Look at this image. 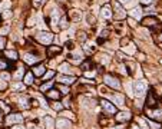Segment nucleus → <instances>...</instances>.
<instances>
[{
	"mask_svg": "<svg viewBox=\"0 0 162 129\" xmlns=\"http://www.w3.org/2000/svg\"><path fill=\"white\" fill-rule=\"evenodd\" d=\"M79 40H81V42L86 40V36H85V33H79Z\"/></svg>",
	"mask_w": 162,
	"mask_h": 129,
	"instance_id": "obj_49",
	"label": "nucleus"
},
{
	"mask_svg": "<svg viewBox=\"0 0 162 129\" xmlns=\"http://www.w3.org/2000/svg\"><path fill=\"white\" fill-rule=\"evenodd\" d=\"M23 121V116L20 113H10L7 116V123H20Z\"/></svg>",
	"mask_w": 162,
	"mask_h": 129,
	"instance_id": "obj_8",
	"label": "nucleus"
},
{
	"mask_svg": "<svg viewBox=\"0 0 162 129\" xmlns=\"http://www.w3.org/2000/svg\"><path fill=\"white\" fill-rule=\"evenodd\" d=\"M100 57H102V62H103V63H108V62H109V57L106 56V55L105 56H100Z\"/></svg>",
	"mask_w": 162,
	"mask_h": 129,
	"instance_id": "obj_52",
	"label": "nucleus"
},
{
	"mask_svg": "<svg viewBox=\"0 0 162 129\" xmlns=\"http://www.w3.org/2000/svg\"><path fill=\"white\" fill-rule=\"evenodd\" d=\"M23 83L24 85H32L33 83V73H26V75H24Z\"/></svg>",
	"mask_w": 162,
	"mask_h": 129,
	"instance_id": "obj_25",
	"label": "nucleus"
},
{
	"mask_svg": "<svg viewBox=\"0 0 162 129\" xmlns=\"http://www.w3.org/2000/svg\"><path fill=\"white\" fill-rule=\"evenodd\" d=\"M103 81H105V83L108 85V86H111V88H114V89H119V88H121L119 81H118L116 78H114V76H111V75H105Z\"/></svg>",
	"mask_w": 162,
	"mask_h": 129,
	"instance_id": "obj_3",
	"label": "nucleus"
},
{
	"mask_svg": "<svg viewBox=\"0 0 162 129\" xmlns=\"http://www.w3.org/2000/svg\"><path fill=\"white\" fill-rule=\"evenodd\" d=\"M3 69H7V63H6L4 60L0 59V70H3Z\"/></svg>",
	"mask_w": 162,
	"mask_h": 129,
	"instance_id": "obj_39",
	"label": "nucleus"
},
{
	"mask_svg": "<svg viewBox=\"0 0 162 129\" xmlns=\"http://www.w3.org/2000/svg\"><path fill=\"white\" fill-rule=\"evenodd\" d=\"M145 113L152 119V121H162V108H156V109H154V108H145Z\"/></svg>",
	"mask_w": 162,
	"mask_h": 129,
	"instance_id": "obj_2",
	"label": "nucleus"
},
{
	"mask_svg": "<svg viewBox=\"0 0 162 129\" xmlns=\"http://www.w3.org/2000/svg\"><path fill=\"white\" fill-rule=\"evenodd\" d=\"M100 16L103 17V19H109V17L112 16V10L109 6H103V7L100 9Z\"/></svg>",
	"mask_w": 162,
	"mask_h": 129,
	"instance_id": "obj_17",
	"label": "nucleus"
},
{
	"mask_svg": "<svg viewBox=\"0 0 162 129\" xmlns=\"http://www.w3.org/2000/svg\"><path fill=\"white\" fill-rule=\"evenodd\" d=\"M43 1H45V0H33V6L36 9H39L42 4H43Z\"/></svg>",
	"mask_w": 162,
	"mask_h": 129,
	"instance_id": "obj_32",
	"label": "nucleus"
},
{
	"mask_svg": "<svg viewBox=\"0 0 162 129\" xmlns=\"http://www.w3.org/2000/svg\"><path fill=\"white\" fill-rule=\"evenodd\" d=\"M37 37H39V42L43 43V45H49V43H52L53 40V33L50 32H42L37 34Z\"/></svg>",
	"mask_w": 162,
	"mask_h": 129,
	"instance_id": "obj_4",
	"label": "nucleus"
},
{
	"mask_svg": "<svg viewBox=\"0 0 162 129\" xmlns=\"http://www.w3.org/2000/svg\"><path fill=\"white\" fill-rule=\"evenodd\" d=\"M37 19H39V27H40V29H45V27H46V26H45V24H43V20H42L40 15H39V16H37Z\"/></svg>",
	"mask_w": 162,
	"mask_h": 129,
	"instance_id": "obj_45",
	"label": "nucleus"
},
{
	"mask_svg": "<svg viewBox=\"0 0 162 129\" xmlns=\"http://www.w3.org/2000/svg\"><path fill=\"white\" fill-rule=\"evenodd\" d=\"M6 88H7V82L3 81V79H0V90H4Z\"/></svg>",
	"mask_w": 162,
	"mask_h": 129,
	"instance_id": "obj_35",
	"label": "nucleus"
},
{
	"mask_svg": "<svg viewBox=\"0 0 162 129\" xmlns=\"http://www.w3.org/2000/svg\"><path fill=\"white\" fill-rule=\"evenodd\" d=\"M52 86H53V82L50 81V82H48V83H45V85H42L40 90L42 92H46V90H49V89H52Z\"/></svg>",
	"mask_w": 162,
	"mask_h": 129,
	"instance_id": "obj_29",
	"label": "nucleus"
},
{
	"mask_svg": "<svg viewBox=\"0 0 162 129\" xmlns=\"http://www.w3.org/2000/svg\"><path fill=\"white\" fill-rule=\"evenodd\" d=\"M4 45H6V40H4V37H1V36H0V49L4 48Z\"/></svg>",
	"mask_w": 162,
	"mask_h": 129,
	"instance_id": "obj_46",
	"label": "nucleus"
},
{
	"mask_svg": "<svg viewBox=\"0 0 162 129\" xmlns=\"http://www.w3.org/2000/svg\"><path fill=\"white\" fill-rule=\"evenodd\" d=\"M24 89V83H15L13 85V90H23Z\"/></svg>",
	"mask_w": 162,
	"mask_h": 129,
	"instance_id": "obj_31",
	"label": "nucleus"
},
{
	"mask_svg": "<svg viewBox=\"0 0 162 129\" xmlns=\"http://www.w3.org/2000/svg\"><path fill=\"white\" fill-rule=\"evenodd\" d=\"M125 52H126V53H133V52H135V46H133V45H129V48H125Z\"/></svg>",
	"mask_w": 162,
	"mask_h": 129,
	"instance_id": "obj_37",
	"label": "nucleus"
},
{
	"mask_svg": "<svg viewBox=\"0 0 162 129\" xmlns=\"http://www.w3.org/2000/svg\"><path fill=\"white\" fill-rule=\"evenodd\" d=\"M130 119V112L129 111H123V112L116 113V122L123 123V122H128Z\"/></svg>",
	"mask_w": 162,
	"mask_h": 129,
	"instance_id": "obj_7",
	"label": "nucleus"
},
{
	"mask_svg": "<svg viewBox=\"0 0 162 129\" xmlns=\"http://www.w3.org/2000/svg\"><path fill=\"white\" fill-rule=\"evenodd\" d=\"M75 81H76V79H75L73 76H66V75L57 76V82H59V83H63V85H72Z\"/></svg>",
	"mask_w": 162,
	"mask_h": 129,
	"instance_id": "obj_9",
	"label": "nucleus"
},
{
	"mask_svg": "<svg viewBox=\"0 0 162 129\" xmlns=\"http://www.w3.org/2000/svg\"><path fill=\"white\" fill-rule=\"evenodd\" d=\"M59 89H60V92H62L63 95H67V88H65V86H59Z\"/></svg>",
	"mask_w": 162,
	"mask_h": 129,
	"instance_id": "obj_47",
	"label": "nucleus"
},
{
	"mask_svg": "<svg viewBox=\"0 0 162 129\" xmlns=\"http://www.w3.org/2000/svg\"><path fill=\"white\" fill-rule=\"evenodd\" d=\"M66 48L69 49V50H73L75 49V43L73 42H66Z\"/></svg>",
	"mask_w": 162,
	"mask_h": 129,
	"instance_id": "obj_40",
	"label": "nucleus"
},
{
	"mask_svg": "<svg viewBox=\"0 0 162 129\" xmlns=\"http://www.w3.org/2000/svg\"><path fill=\"white\" fill-rule=\"evenodd\" d=\"M37 59H39V57H36L34 55H30V53H24V55H23V60L27 64L36 63V62H37Z\"/></svg>",
	"mask_w": 162,
	"mask_h": 129,
	"instance_id": "obj_14",
	"label": "nucleus"
},
{
	"mask_svg": "<svg viewBox=\"0 0 162 129\" xmlns=\"http://www.w3.org/2000/svg\"><path fill=\"white\" fill-rule=\"evenodd\" d=\"M156 42H159V43L162 42V32L159 33V34H158V37H156Z\"/></svg>",
	"mask_w": 162,
	"mask_h": 129,
	"instance_id": "obj_56",
	"label": "nucleus"
},
{
	"mask_svg": "<svg viewBox=\"0 0 162 129\" xmlns=\"http://www.w3.org/2000/svg\"><path fill=\"white\" fill-rule=\"evenodd\" d=\"M129 15L133 19H136V20H139L141 19V16H142V7L141 6H136V7H133L132 10L129 12Z\"/></svg>",
	"mask_w": 162,
	"mask_h": 129,
	"instance_id": "obj_13",
	"label": "nucleus"
},
{
	"mask_svg": "<svg viewBox=\"0 0 162 129\" xmlns=\"http://www.w3.org/2000/svg\"><path fill=\"white\" fill-rule=\"evenodd\" d=\"M126 90H128V93H129L130 96L133 95V89H132V85H130V83H126Z\"/></svg>",
	"mask_w": 162,
	"mask_h": 129,
	"instance_id": "obj_38",
	"label": "nucleus"
},
{
	"mask_svg": "<svg viewBox=\"0 0 162 129\" xmlns=\"http://www.w3.org/2000/svg\"><path fill=\"white\" fill-rule=\"evenodd\" d=\"M10 16H12V13H10L9 10H6V12L3 13V17H4V19H9V17H10Z\"/></svg>",
	"mask_w": 162,
	"mask_h": 129,
	"instance_id": "obj_50",
	"label": "nucleus"
},
{
	"mask_svg": "<svg viewBox=\"0 0 162 129\" xmlns=\"http://www.w3.org/2000/svg\"><path fill=\"white\" fill-rule=\"evenodd\" d=\"M57 22H59V10H53L52 12V26L57 29Z\"/></svg>",
	"mask_w": 162,
	"mask_h": 129,
	"instance_id": "obj_20",
	"label": "nucleus"
},
{
	"mask_svg": "<svg viewBox=\"0 0 162 129\" xmlns=\"http://www.w3.org/2000/svg\"><path fill=\"white\" fill-rule=\"evenodd\" d=\"M158 105V99L155 96L154 92H151L149 95H148V100H146V106H151V108H155V106Z\"/></svg>",
	"mask_w": 162,
	"mask_h": 129,
	"instance_id": "obj_12",
	"label": "nucleus"
},
{
	"mask_svg": "<svg viewBox=\"0 0 162 129\" xmlns=\"http://www.w3.org/2000/svg\"><path fill=\"white\" fill-rule=\"evenodd\" d=\"M19 102H20V106H22L23 109H29V108H30V102H32V100L26 96V97H20V100H19Z\"/></svg>",
	"mask_w": 162,
	"mask_h": 129,
	"instance_id": "obj_21",
	"label": "nucleus"
},
{
	"mask_svg": "<svg viewBox=\"0 0 162 129\" xmlns=\"http://www.w3.org/2000/svg\"><path fill=\"white\" fill-rule=\"evenodd\" d=\"M52 108H53L55 111H59V112H62V111H63V105H62V103H59V102H55V103L52 105Z\"/></svg>",
	"mask_w": 162,
	"mask_h": 129,
	"instance_id": "obj_30",
	"label": "nucleus"
},
{
	"mask_svg": "<svg viewBox=\"0 0 162 129\" xmlns=\"http://www.w3.org/2000/svg\"><path fill=\"white\" fill-rule=\"evenodd\" d=\"M121 3H123V4H130L132 3V0H119Z\"/></svg>",
	"mask_w": 162,
	"mask_h": 129,
	"instance_id": "obj_53",
	"label": "nucleus"
},
{
	"mask_svg": "<svg viewBox=\"0 0 162 129\" xmlns=\"http://www.w3.org/2000/svg\"><path fill=\"white\" fill-rule=\"evenodd\" d=\"M86 20H88V23L89 24H93L95 23V17H92L90 13H88V16H86Z\"/></svg>",
	"mask_w": 162,
	"mask_h": 129,
	"instance_id": "obj_36",
	"label": "nucleus"
},
{
	"mask_svg": "<svg viewBox=\"0 0 162 129\" xmlns=\"http://www.w3.org/2000/svg\"><path fill=\"white\" fill-rule=\"evenodd\" d=\"M69 57H73V60H76V62H81L82 60V52H75L73 55H69Z\"/></svg>",
	"mask_w": 162,
	"mask_h": 129,
	"instance_id": "obj_28",
	"label": "nucleus"
},
{
	"mask_svg": "<svg viewBox=\"0 0 162 129\" xmlns=\"http://www.w3.org/2000/svg\"><path fill=\"white\" fill-rule=\"evenodd\" d=\"M53 75H55V73L52 72V70H49L48 73H45V79L48 81V79H50V78H53Z\"/></svg>",
	"mask_w": 162,
	"mask_h": 129,
	"instance_id": "obj_42",
	"label": "nucleus"
},
{
	"mask_svg": "<svg viewBox=\"0 0 162 129\" xmlns=\"http://www.w3.org/2000/svg\"><path fill=\"white\" fill-rule=\"evenodd\" d=\"M6 56H7L10 60H16L17 59V52H15V50H9V52H6Z\"/></svg>",
	"mask_w": 162,
	"mask_h": 129,
	"instance_id": "obj_27",
	"label": "nucleus"
},
{
	"mask_svg": "<svg viewBox=\"0 0 162 129\" xmlns=\"http://www.w3.org/2000/svg\"><path fill=\"white\" fill-rule=\"evenodd\" d=\"M3 121V111H1V108H0V122Z\"/></svg>",
	"mask_w": 162,
	"mask_h": 129,
	"instance_id": "obj_58",
	"label": "nucleus"
},
{
	"mask_svg": "<svg viewBox=\"0 0 162 129\" xmlns=\"http://www.w3.org/2000/svg\"><path fill=\"white\" fill-rule=\"evenodd\" d=\"M136 121H138V123H141V125H142V126H141V128H148V126H146V123L145 122H144V119H136Z\"/></svg>",
	"mask_w": 162,
	"mask_h": 129,
	"instance_id": "obj_48",
	"label": "nucleus"
},
{
	"mask_svg": "<svg viewBox=\"0 0 162 129\" xmlns=\"http://www.w3.org/2000/svg\"><path fill=\"white\" fill-rule=\"evenodd\" d=\"M100 106H102V109H103L106 113H116V106H115L114 103H111L109 100L102 99V100H100Z\"/></svg>",
	"mask_w": 162,
	"mask_h": 129,
	"instance_id": "obj_5",
	"label": "nucleus"
},
{
	"mask_svg": "<svg viewBox=\"0 0 162 129\" xmlns=\"http://www.w3.org/2000/svg\"><path fill=\"white\" fill-rule=\"evenodd\" d=\"M59 70L62 73H66V75H70V72H72V67L69 66L67 63H62L60 66H59Z\"/></svg>",
	"mask_w": 162,
	"mask_h": 129,
	"instance_id": "obj_22",
	"label": "nucleus"
},
{
	"mask_svg": "<svg viewBox=\"0 0 162 129\" xmlns=\"http://www.w3.org/2000/svg\"><path fill=\"white\" fill-rule=\"evenodd\" d=\"M69 16H70V19L73 22H79V20H82V12H79V10H70Z\"/></svg>",
	"mask_w": 162,
	"mask_h": 129,
	"instance_id": "obj_16",
	"label": "nucleus"
},
{
	"mask_svg": "<svg viewBox=\"0 0 162 129\" xmlns=\"http://www.w3.org/2000/svg\"><path fill=\"white\" fill-rule=\"evenodd\" d=\"M149 125H151V128H154V129H159V125H158V123H154V122H149Z\"/></svg>",
	"mask_w": 162,
	"mask_h": 129,
	"instance_id": "obj_51",
	"label": "nucleus"
},
{
	"mask_svg": "<svg viewBox=\"0 0 162 129\" xmlns=\"http://www.w3.org/2000/svg\"><path fill=\"white\" fill-rule=\"evenodd\" d=\"M10 129H24V128H23V126H20V125L17 123V125H15V126H12Z\"/></svg>",
	"mask_w": 162,
	"mask_h": 129,
	"instance_id": "obj_55",
	"label": "nucleus"
},
{
	"mask_svg": "<svg viewBox=\"0 0 162 129\" xmlns=\"http://www.w3.org/2000/svg\"><path fill=\"white\" fill-rule=\"evenodd\" d=\"M27 129H40V128H39V126H36V125H32V123H30V125L27 126Z\"/></svg>",
	"mask_w": 162,
	"mask_h": 129,
	"instance_id": "obj_54",
	"label": "nucleus"
},
{
	"mask_svg": "<svg viewBox=\"0 0 162 129\" xmlns=\"http://www.w3.org/2000/svg\"><path fill=\"white\" fill-rule=\"evenodd\" d=\"M141 1H142V3H144V4H149V3H151V1H152V0H141Z\"/></svg>",
	"mask_w": 162,
	"mask_h": 129,
	"instance_id": "obj_57",
	"label": "nucleus"
},
{
	"mask_svg": "<svg viewBox=\"0 0 162 129\" xmlns=\"http://www.w3.org/2000/svg\"><path fill=\"white\" fill-rule=\"evenodd\" d=\"M130 129H139V126H136V125H132V126H130Z\"/></svg>",
	"mask_w": 162,
	"mask_h": 129,
	"instance_id": "obj_59",
	"label": "nucleus"
},
{
	"mask_svg": "<svg viewBox=\"0 0 162 129\" xmlns=\"http://www.w3.org/2000/svg\"><path fill=\"white\" fill-rule=\"evenodd\" d=\"M89 66H90L89 60H88V62H83V63H82V66H81V69H82V70H88V69H89Z\"/></svg>",
	"mask_w": 162,
	"mask_h": 129,
	"instance_id": "obj_34",
	"label": "nucleus"
},
{
	"mask_svg": "<svg viewBox=\"0 0 162 129\" xmlns=\"http://www.w3.org/2000/svg\"><path fill=\"white\" fill-rule=\"evenodd\" d=\"M60 27H63V29L67 27V20H66V19H62V22H60Z\"/></svg>",
	"mask_w": 162,
	"mask_h": 129,
	"instance_id": "obj_44",
	"label": "nucleus"
},
{
	"mask_svg": "<svg viewBox=\"0 0 162 129\" xmlns=\"http://www.w3.org/2000/svg\"><path fill=\"white\" fill-rule=\"evenodd\" d=\"M10 6V1H3V3H0V9H6V7H9Z\"/></svg>",
	"mask_w": 162,
	"mask_h": 129,
	"instance_id": "obj_41",
	"label": "nucleus"
},
{
	"mask_svg": "<svg viewBox=\"0 0 162 129\" xmlns=\"http://www.w3.org/2000/svg\"><path fill=\"white\" fill-rule=\"evenodd\" d=\"M142 24L144 26H148V27H156L158 26V20L155 17H146L142 20Z\"/></svg>",
	"mask_w": 162,
	"mask_h": 129,
	"instance_id": "obj_11",
	"label": "nucleus"
},
{
	"mask_svg": "<svg viewBox=\"0 0 162 129\" xmlns=\"http://www.w3.org/2000/svg\"><path fill=\"white\" fill-rule=\"evenodd\" d=\"M43 73H45V66L43 64H39V66H36L33 69V75H36V76H42Z\"/></svg>",
	"mask_w": 162,
	"mask_h": 129,
	"instance_id": "obj_24",
	"label": "nucleus"
},
{
	"mask_svg": "<svg viewBox=\"0 0 162 129\" xmlns=\"http://www.w3.org/2000/svg\"><path fill=\"white\" fill-rule=\"evenodd\" d=\"M45 125H46V128H48V129H55L56 122L53 121L50 116H48V118H45Z\"/></svg>",
	"mask_w": 162,
	"mask_h": 129,
	"instance_id": "obj_23",
	"label": "nucleus"
},
{
	"mask_svg": "<svg viewBox=\"0 0 162 129\" xmlns=\"http://www.w3.org/2000/svg\"><path fill=\"white\" fill-rule=\"evenodd\" d=\"M62 52V48L60 46H50V48H48V55L49 56H55V55H59Z\"/></svg>",
	"mask_w": 162,
	"mask_h": 129,
	"instance_id": "obj_18",
	"label": "nucleus"
},
{
	"mask_svg": "<svg viewBox=\"0 0 162 129\" xmlns=\"http://www.w3.org/2000/svg\"><path fill=\"white\" fill-rule=\"evenodd\" d=\"M112 99H114V102H115V103H116L118 106L123 108V105H125V99H123V96H122V95L116 93V95H114V96H112Z\"/></svg>",
	"mask_w": 162,
	"mask_h": 129,
	"instance_id": "obj_19",
	"label": "nucleus"
},
{
	"mask_svg": "<svg viewBox=\"0 0 162 129\" xmlns=\"http://www.w3.org/2000/svg\"><path fill=\"white\" fill-rule=\"evenodd\" d=\"M0 79H3V81H6V82H7L9 79H10V75H9V73H6V72L0 73Z\"/></svg>",
	"mask_w": 162,
	"mask_h": 129,
	"instance_id": "obj_33",
	"label": "nucleus"
},
{
	"mask_svg": "<svg viewBox=\"0 0 162 129\" xmlns=\"http://www.w3.org/2000/svg\"><path fill=\"white\" fill-rule=\"evenodd\" d=\"M72 123L67 119H57L56 121V128L57 129H70Z\"/></svg>",
	"mask_w": 162,
	"mask_h": 129,
	"instance_id": "obj_10",
	"label": "nucleus"
},
{
	"mask_svg": "<svg viewBox=\"0 0 162 129\" xmlns=\"http://www.w3.org/2000/svg\"><path fill=\"white\" fill-rule=\"evenodd\" d=\"M114 9H115V16H116V19H125L126 17V12L123 10V7L121 6V3H115L114 4Z\"/></svg>",
	"mask_w": 162,
	"mask_h": 129,
	"instance_id": "obj_6",
	"label": "nucleus"
},
{
	"mask_svg": "<svg viewBox=\"0 0 162 129\" xmlns=\"http://www.w3.org/2000/svg\"><path fill=\"white\" fill-rule=\"evenodd\" d=\"M99 1H100V3H106L108 0H99Z\"/></svg>",
	"mask_w": 162,
	"mask_h": 129,
	"instance_id": "obj_60",
	"label": "nucleus"
},
{
	"mask_svg": "<svg viewBox=\"0 0 162 129\" xmlns=\"http://www.w3.org/2000/svg\"><path fill=\"white\" fill-rule=\"evenodd\" d=\"M46 96H48L49 99L57 100V99H59V96H60V93H59V90H56V89H49L48 92H46Z\"/></svg>",
	"mask_w": 162,
	"mask_h": 129,
	"instance_id": "obj_15",
	"label": "nucleus"
},
{
	"mask_svg": "<svg viewBox=\"0 0 162 129\" xmlns=\"http://www.w3.org/2000/svg\"><path fill=\"white\" fill-rule=\"evenodd\" d=\"M22 78H24V69L19 67V70H17V72L13 75V79H16V81H20Z\"/></svg>",
	"mask_w": 162,
	"mask_h": 129,
	"instance_id": "obj_26",
	"label": "nucleus"
},
{
	"mask_svg": "<svg viewBox=\"0 0 162 129\" xmlns=\"http://www.w3.org/2000/svg\"><path fill=\"white\" fill-rule=\"evenodd\" d=\"M62 115H63V116H66V118L75 119V116H73V113H72V112H62Z\"/></svg>",
	"mask_w": 162,
	"mask_h": 129,
	"instance_id": "obj_43",
	"label": "nucleus"
},
{
	"mask_svg": "<svg viewBox=\"0 0 162 129\" xmlns=\"http://www.w3.org/2000/svg\"><path fill=\"white\" fill-rule=\"evenodd\" d=\"M146 92V82L145 81H136L133 83V95L135 96H144Z\"/></svg>",
	"mask_w": 162,
	"mask_h": 129,
	"instance_id": "obj_1",
	"label": "nucleus"
}]
</instances>
